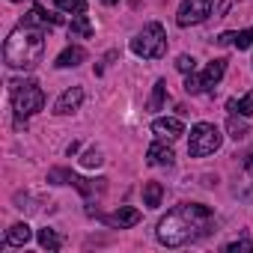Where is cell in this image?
<instances>
[{
    "label": "cell",
    "instance_id": "1",
    "mask_svg": "<svg viewBox=\"0 0 253 253\" xmlns=\"http://www.w3.org/2000/svg\"><path fill=\"white\" fill-rule=\"evenodd\" d=\"M211 229H214V214H211L209 206L179 203L176 209L167 211V217H161V223H158V241L164 247H182V244L206 238Z\"/></svg>",
    "mask_w": 253,
    "mask_h": 253
},
{
    "label": "cell",
    "instance_id": "2",
    "mask_svg": "<svg viewBox=\"0 0 253 253\" xmlns=\"http://www.w3.org/2000/svg\"><path fill=\"white\" fill-rule=\"evenodd\" d=\"M42 54H45V33H42V27L24 24V21L9 33V39L3 45V60L12 69H36Z\"/></svg>",
    "mask_w": 253,
    "mask_h": 253
},
{
    "label": "cell",
    "instance_id": "3",
    "mask_svg": "<svg viewBox=\"0 0 253 253\" xmlns=\"http://www.w3.org/2000/svg\"><path fill=\"white\" fill-rule=\"evenodd\" d=\"M9 95H12V107H15V116H18V125L21 119H30L33 113H39L45 107V92L36 81H12L9 84Z\"/></svg>",
    "mask_w": 253,
    "mask_h": 253
},
{
    "label": "cell",
    "instance_id": "4",
    "mask_svg": "<svg viewBox=\"0 0 253 253\" xmlns=\"http://www.w3.org/2000/svg\"><path fill=\"white\" fill-rule=\"evenodd\" d=\"M131 51L143 60H158L167 54V33L158 21H149L134 39H131Z\"/></svg>",
    "mask_w": 253,
    "mask_h": 253
},
{
    "label": "cell",
    "instance_id": "5",
    "mask_svg": "<svg viewBox=\"0 0 253 253\" xmlns=\"http://www.w3.org/2000/svg\"><path fill=\"white\" fill-rule=\"evenodd\" d=\"M223 143V134L217 125L211 122H197L194 128H191V140H188V155L191 158H206L211 152H217Z\"/></svg>",
    "mask_w": 253,
    "mask_h": 253
},
{
    "label": "cell",
    "instance_id": "6",
    "mask_svg": "<svg viewBox=\"0 0 253 253\" xmlns=\"http://www.w3.org/2000/svg\"><path fill=\"white\" fill-rule=\"evenodd\" d=\"M223 72H226V60H223V57H217V60H211V63H209L200 75H194V72H191V75L185 78V89H188L191 95L209 92V89H211V86L223 78Z\"/></svg>",
    "mask_w": 253,
    "mask_h": 253
},
{
    "label": "cell",
    "instance_id": "7",
    "mask_svg": "<svg viewBox=\"0 0 253 253\" xmlns=\"http://www.w3.org/2000/svg\"><path fill=\"white\" fill-rule=\"evenodd\" d=\"M211 6H214V0H182V6H179V12H176V24H179V27L203 24V21L211 15Z\"/></svg>",
    "mask_w": 253,
    "mask_h": 253
},
{
    "label": "cell",
    "instance_id": "8",
    "mask_svg": "<svg viewBox=\"0 0 253 253\" xmlns=\"http://www.w3.org/2000/svg\"><path fill=\"white\" fill-rule=\"evenodd\" d=\"M152 131L161 137V140H176L179 134H185V125L179 116H158L152 122Z\"/></svg>",
    "mask_w": 253,
    "mask_h": 253
},
{
    "label": "cell",
    "instance_id": "9",
    "mask_svg": "<svg viewBox=\"0 0 253 253\" xmlns=\"http://www.w3.org/2000/svg\"><path fill=\"white\" fill-rule=\"evenodd\" d=\"M81 104H84V89H81V86H72V89H66V92L57 98L54 113H57V116H69V113L81 110Z\"/></svg>",
    "mask_w": 253,
    "mask_h": 253
},
{
    "label": "cell",
    "instance_id": "10",
    "mask_svg": "<svg viewBox=\"0 0 253 253\" xmlns=\"http://www.w3.org/2000/svg\"><path fill=\"white\" fill-rule=\"evenodd\" d=\"M104 223H107V226H113V229H128V226H137V223H140V211H137V209H131V206H125V209H119V211L107 214V217H104Z\"/></svg>",
    "mask_w": 253,
    "mask_h": 253
},
{
    "label": "cell",
    "instance_id": "11",
    "mask_svg": "<svg viewBox=\"0 0 253 253\" xmlns=\"http://www.w3.org/2000/svg\"><path fill=\"white\" fill-rule=\"evenodd\" d=\"M146 161H149L152 167H170V164L176 161V155H173V149H170L164 140H158V143H152V146L146 149Z\"/></svg>",
    "mask_w": 253,
    "mask_h": 253
},
{
    "label": "cell",
    "instance_id": "12",
    "mask_svg": "<svg viewBox=\"0 0 253 253\" xmlns=\"http://www.w3.org/2000/svg\"><path fill=\"white\" fill-rule=\"evenodd\" d=\"M84 60H86V51H84L81 45H69V48L57 57L54 66H57V69H75V66H81Z\"/></svg>",
    "mask_w": 253,
    "mask_h": 253
},
{
    "label": "cell",
    "instance_id": "13",
    "mask_svg": "<svg viewBox=\"0 0 253 253\" xmlns=\"http://www.w3.org/2000/svg\"><path fill=\"white\" fill-rule=\"evenodd\" d=\"M217 45H235L238 51H244V48L253 45V27L250 30H238V33H220Z\"/></svg>",
    "mask_w": 253,
    "mask_h": 253
},
{
    "label": "cell",
    "instance_id": "14",
    "mask_svg": "<svg viewBox=\"0 0 253 253\" xmlns=\"http://www.w3.org/2000/svg\"><path fill=\"white\" fill-rule=\"evenodd\" d=\"M63 18L60 15H48L39 3L30 6V15H24V24H33V27H45V24H60Z\"/></svg>",
    "mask_w": 253,
    "mask_h": 253
},
{
    "label": "cell",
    "instance_id": "15",
    "mask_svg": "<svg viewBox=\"0 0 253 253\" xmlns=\"http://www.w3.org/2000/svg\"><path fill=\"white\" fill-rule=\"evenodd\" d=\"M161 200H164L161 182H146V185H143V206H146V209H158Z\"/></svg>",
    "mask_w": 253,
    "mask_h": 253
},
{
    "label": "cell",
    "instance_id": "16",
    "mask_svg": "<svg viewBox=\"0 0 253 253\" xmlns=\"http://www.w3.org/2000/svg\"><path fill=\"white\" fill-rule=\"evenodd\" d=\"M30 226L27 223H15V226H9V232H6V244L9 247H24L27 241H30Z\"/></svg>",
    "mask_w": 253,
    "mask_h": 253
},
{
    "label": "cell",
    "instance_id": "17",
    "mask_svg": "<svg viewBox=\"0 0 253 253\" xmlns=\"http://www.w3.org/2000/svg\"><path fill=\"white\" fill-rule=\"evenodd\" d=\"M229 113H241V116H253V92L241 95V98H229L226 101Z\"/></svg>",
    "mask_w": 253,
    "mask_h": 253
},
{
    "label": "cell",
    "instance_id": "18",
    "mask_svg": "<svg viewBox=\"0 0 253 253\" xmlns=\"http://www.w3.org/2000/svg\"><path fill=\"white\" fill-rule=\"evenodd\" d=\"M69 33L78 36V39H89L92 36V24L86 21V15H75L72 24H69Z\"/></svg>",
    "mask_w": 253,
    "mask_h": 253
},
{
    "label": "cell",
    "instance_id": "19",
    "mask_svg": "<svg viewBox=\"0 0 253 253\" xmlns=\"http://www.w3.org/2000/svg\"><path fill=\"white\" fill-rule=\"evenodd\" d=\"M39 244H42L48 253H57V250L63 247V238H60L54 229H48V226H45V229H39Z\"/></svg>",
    "mask_w": 253,
    "mask_h": 253
},
{
    "label": "cell",
    "instance_id": "20",
    "mask_svg": "<svg viewBox=\"0 0 253 253\" xmlns=\"http://www.w3.org/2000/svg\"><path fill=\"white\" fill-rule=\"evenodd\" d=\"M226 128H229V137H232V140H244V137L250 134V128H247V122H244V119H238L235 113L229 116V122H226Z\"/></svg>",
    "mask_w": 253,
    "mask_h": 253
},
{
    "label": "cell",
    "instance_id": "21",
    "mask_svg": "<svg viewBox=\"0 0 253 253\" xmlns=\"http://www.w3.org/2000/svg\"><path fill=\"white\" fill-rule=\"evenodd\" d=\"M54 6L69 12V15H84L86 12V0H54Z\"/></svg>",
    "mask_w": 253,
    "mask_h": 253
},
{
    "label": "cell",
    "instance_id": "22",
    "mask_svg": "<svg viewBox=\"0 0 253 253\" xmlns=\"http://www.w3.org/2000/svg\"><path fill=\"white\" fill-rule=\"evenodd\" d=\"M164 95H167V81H155L152 98H149V110H161L164 107Z\"/></svg>",
    "mask_w": 253,
    "mask_h": 253
},
{
    "label": "cell",
    "instance_id": "23",
    "mask_svg": "<svg viewBox=\"0 0 253 253\" xmlns=\"http://www.w3.org/2000/svg\"><path fill=\"white\" fill-rule=\"evenodd\" d=\"M176 69H179L182 75H191V72H197V60L188 57V54H182V57L176 60Z\"/></svg>",
    "mask_w": 253,
    "mask_h": 253
},
{
    "label": "cell",
    "instance_id": "24",
    "mask_svg": "<svg viewBox=\"0 0 253 253\" xmlns=\"http://www.w3.org/2000/svg\"><path fill=\"white\" fill-rule=\"evenodd\" d=\"M101 161H104V158H101V152H98V149H86V152H84V158H81V164H84V167H98Z\"/></svg>",
    "mask_w": 253,
    "mask_h": 253
},
{
    "label": "cell",
    "instance_id": "25",
    "mask_svg": "<svg viewBox=\"0 0 253 253\" xmlns=\"http://www.w3.org/2000/svg\"><path fill=\"white\" fill-rule=\"evenodd\" d=\"M226 250H229V253H238V250H247V253H253V241H250V238H241V241H232V244H226Z\"/></svg>",
    "mask_w": 253,
    "mask_h": 253
},
{
    "label": "cell",
    "instance_id": "26",
    "mask_svg": "<svg viewBox=\"0 0 253 253\" xmlns=\"http://www.w3.org/2000/svg\"><path fill=\"white\" fill-rule=\"evenodd\" d=\"M229 6H232V0H220L217 9H214V18H223V15L229 12Z\"/></svg>",
    "mask_w": 253,
    "mask_h": 253
},
{
    "label": "cell",
    "instance_id": "27",
    "mask_svg": "<svg viewBox=\"0 0 253 253\" xmlns=\"http://www.w3.org/2000/svg\"><path fill=\"white\" fill-rule=\"evenodd\" d=\"M101 3H107V6H113V3H119V0H101Z\"/></svg>",
    "mask_w": 253,
    "mask_h": 253
},
{
    "label": "cell",
    "instance_id": "28",
    "mask_svg": "<svg viewBox=\"0 0 253 253\" xmlns=\"http://www.w3.org/2000/svg\"><path fill=\"white\" fill-rule=\"evenodd\" d=\"M12 3H21V0H12Z\"/></svg>",
    "mask_w": 253,
    "mask_h": 253
}]
</instances>
